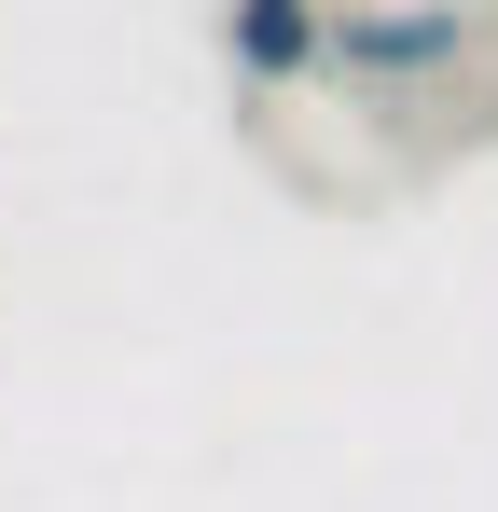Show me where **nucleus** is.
<instances>
[{
  "label": "nucleus",
  "mask_w": 498,
  "mask_h": 512,
  "mask_svg": "<svg viewBox=\"0 0 498 512\" xmlns=\"http://www.w3.org/2000/svg\"><path fill=\"white\" fill-rule=\"evenodd\" d=\"M471 56V14L457 0H374V14H332V70L360 84H415V70H457Z\"/></svg>",
  "instance_id": "obj_1"
},
{
  "label": "nucleus",
  "mask_w": 498,
  "mask_h": 512,
  "mask_svg": "<svg viewBox=\"0 0 498 512\" xmlns=\"http://www.w3.org/2000/svg\"><path fill=\"white\" fill-rule=\"evenodd\" d=\"M222 56H236V84H305L332 56V14L319 0H236L222 14Z\"/></svg>",
  "instance_id": "obj_2"
}]
</instances>
